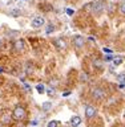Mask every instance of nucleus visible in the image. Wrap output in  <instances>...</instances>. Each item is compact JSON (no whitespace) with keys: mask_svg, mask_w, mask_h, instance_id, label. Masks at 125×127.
Returning <instances> with one entry per match:
<instances>
[{"mask_svg":"<svg viewBox=\"0 0 125 127\" xmlns=\"http://www.w3.org/2000/svg\"><path fill=\"white\" fill-rule=\"evenodd\" d=\"M25 117H27V110L24 109V106H21V105L15 106L13 111H12V118L15 121H23Z\"/></svg>","mask_w":125,"mask_h":127,"instance_id":"1","label":"nucleus"},{"mask_svg":"<svg viewBox=\"0 0 125 127\" xmlns=\"http://www.w3.org/2000/svg\"><path fill=\"white\" fill-rule=\"evenodd\" d=\"M105 1L104 0H97V1H93L91 4V8H92V12H96V13H100L105 9Z\"/></svg>","mask_w":125,"mask_h":127,"instance_id":"2","label":"nucleus"},{"mask_svg":"<svg viewBox=\"0 0 125 127\" xmlns=\"http://www.w3.org/2000/svg\"><path fill=\"white\" fill-rule=\"evenodd\" d=\"M105 97V90L101 89V87H95L92 90V98L97 99V101H101V99Z\"/></svg>","mask_w":125,"mask_h":127,"instance_id":"3","label":"nucleus"},{"mask_svg":"<svg viewBox=\"0 0 125 127\" xmlns=\"http://www.w3.org/2000/svg\"><path fill=\"white\" fill-rule=\"evenodd\" d=\"M44 24H45V20L39 16V17H35V19L31 21V27L35 28V29H39V28H41Z\"/></svg>","mask_w":125,"mask_h":127,"instance_id":"4","label":"nucleus"},{"mask_svg":"<svg viewBox=\"0 0 125 127\" xmlns=\"http://www.w3.org/2000/svg\"><path fill=\"white\" fill-rule=\"evenodd\" d=\"M97 114V111H96V109L93 106H91V105H88L87 107H85V117L88 118V119H91V118H93L95 115Z\"/></svg>","mask_w":125,"mask_h":127,"instance_id":"5","label":"nucleus"},{"mask_svg":"<svg viewBox=\"0 0 125 127\" xmlns=\"http://www.w3.org/2000/svg\"><path fill=\"white\" fill-rule=\"evenodd\" d=\"M73 44H75V46L76 48H83L84 46V44H85V40H84L83 36H75L73 37Z\"/></svg>","mask_w":125,"mask_h":127,"instance_id":"6","label":"nucleus"},{"mask_svg":"<svg viewBox=\"0 0 125 127\" xmlns=\"http://www.w3.org/2000/svg\"><path fill=\"white\" fill-rule=\"evenodd\" d=\"M55 45H56V48H57V49H65L67 48V42H65V40L64 38H56L55 40Z\"/></svg>","mask_w":125,"mask_h":127,"instance_id":"7","label":"nucleus"},{"mask_svg":"<svg viewBox=\"0 0 125 127\" xmlns=\"http://www.w3.org/2000/svg\"><path fill=\"white\" fill-rule=\"evenodd\" d=\"M80 125H81V118H80L79 115L72 117V119H71V126H72V127H79Z\"/></svg>","mask_w":125,"mask_h":127,"instance_id":"8","label":"nucleus"},{"mask_svg":"<svg viewBox=\"0 0 125 127\" xmlns=\"http://www.w3.org/2000/svg\"><path fill=\"white\" fill-rule=\"evenodd\" d=\"M15 49L17 50V52H24V49H25L24 40H17V41L15 42Z\"/></svg>","mask_w":125,"mask_h":127,"instance_id":"9","label":"nucleus"},{"mask_svg":"<svg viewBox=\"0 0 125 127\" xmlns=\"http://www.w3.org/2000/svg\"><path fill=\"white\" fill-rule=\"evenodd\" d=\"M52 109V103L51 102H44L41 105V110L43 111H49Z\"/></svg>","mask_w":125,"mask_h":127,"instance_id":"10","label":"nucleus"},{"mask_svg":"<svg viewBox=\"0 0 125 127\" xmlns=\"http://www.w3.org/2000/svg\"><path fill=\"white\" fill-rule=\"evenodd\" d=\"M0 121H1V123H4V125H8V123H9V121H11V117L8 114H5V115H3L1 117V119H0Z\"/></svg>","mask_w":125,"mask_h":127,"instance_id":"11","label":"nucleus"},{"mask_svg":"<svg viewBox=\"0 0 125 127\" xmlns=\"http://www.w3.org/2000/svg\"><path fill=\"white\" fill-rule=\"evenodd\" d=\"M88 73H85V71H81V73H80V81L81 82H87L88 81Z\"/></svg>","mask_w":125,"mask_h":127,"instance_id":"12","label":"nucleus"},{"mask_svg":"<svg viewBox=\"0 0 125 127\" xmlns=\"http://www.w3.org/2000/svg\"><path fill=\"white\" fill-rule=\"evenodd\" d=\"M9 15L13 16V17H17V16L21 15V11L20 9H12V11H9Z\"/></svg>","mask_w":125,"mask_h":127,"instance_id":"13","label":"nucleus"},{"mask_svg":"<svg viewBox=\"0 0 125 127\" xmlns=\"http://www.w3.org/2000/svg\"><path fill=\"white\" fill-rule=\"evenodd\" d=\"M93 66H96L97 69H103V61H100V60H93Z\"/></svg>","mask_w":125,"mask_h":127,"instance_id":"14","label":"nucleus"},{"mask_svg":"<svg viewBox=\"0 0 125 127\" xmlns=\"http://www.w3.org/2000/svg\"><path fill=\"white\" fill-rule=\"evenodd\" d=\"M36 90H37V91H39L40 94H43L44 91H45V86H44L43 83H39V85L36 86Z\"/></svg>","mask_w":125,"mask_h":127,"instance_id":"15","label":"nucleus"},{"mask_svg":"<svg viewBox=\"0 0 125 127\" xmlns=\"http://www.w3.org/2000/svg\"><path fill=\"white\" fill-rule=\"evenodd\" d=\"M121 62H123V58H121V57H115V58H113V65H115V66L121 65Z\"/></svg>","mask_w":125,"mask_h":127,"instance_id":"16","label":"nucleus"},{"mask_svg":"<svg viewBox=\"0 0 125 127\" xmlns=\"http://www.w3.org/2000/svg\"><path fill=\"white\" fill-rule=\"evenodd\" d=\"M117 81L120 83H125V73H121V74L117 75Z\"/></svg>","mask_w":125,"mask_h":127,"instance_id":"17","label":"nucleus"},{"mask_svg":"<svg viewBox=\"0 0 125 127\" xmlns=\"http://www.w3.org/2000/svg\"><path fill=\"white\" fill-rule=\"evenodd\" d=\"M53 31H55V27L52 25V24H49V25L47 27V29H45V33H47V34H51Z\"/></svg>","mask_w":125,"mask_h":127,"instance_id":"18","label":"nucleus"},{"mask_svg":"<svg viewBox=\"0 0 125 127\" xmlns=\"http://www.w3.org/2000/svg\"><path fill=\"white\" fill-rule=\"evenodd\" d=\"M57 126H59V122L57 121H51L49 123H48L47 127H57Z\"/></svg>","mask_w":125,"mask_h":127,"instance_id":"19","label":"nucleus"},{"mask_svg":"<svg viewBox=\"0 0 125 127\" xmlns=\"http://www.w3.org/2000/svg\"><path fill=\"white\" fill-rule=\"evenodd\" d=\"M120 12H121L123 15H125V3H123L121 5H120Z\"/></svg>","mask_w":125,"mask_h":127,"instance_id":"20","label":"nucleus"},{"mask_svg":"<svg viewBox=\"0 0 125 127\" xmlns=\"http://www.w3.org/2000/svg\"><path fill=\"white\" fill-rule=\"evenodd\" d=\"M47 93H48V95H51V97H52V95H55V89H52V87H51V89L47 90Z\"/></svg>","mask_w":125,"mask_h":127,"instance_id":"21","label":"nucleus"},{"mask_svg":"<svg viewBox=\"0 0 125 127\" xmlns=\"http://www.w3.org/2000/svg\"><path fill=\"white\" fill-rule=\"evenodd\" d=\"M67 13L69 15V16H73V13H75V11L72 9V8H68V9H67Z\"/></svg>","mask_w":125,"mask_h":127,"instance_id":"22","label":"nucleus"},{"mask_svg":"<svg viewBox=\"0 0 125 127\" xmlns=\"http://www.w3.org/2000/svg\"><path fill=\"white\" fill-rule=\"evenodd\" d=\"M112 58H113V56H112V54H109V56H107V57H105V61H111Z\"/></svg>","mask_w":125,"mask_h":127,"instance_id":"23","label":"nucleus"},{"mask_svg":"<svg viewBox=\"0 0 125 127\" xmlns=\"http://www.w3.org/2000/svg\"><path fill=\"white\" fill-rule=\"evenodd\" d=\"M104 52H107V53H112V50L108 49V48H104Z\"/></svg>","mask_w":125,"mask_h":127,"instance_id":"24","label":"nucleus"},{"mask_svg":"<svg viewBox=\"0 0 125 127\" xmlns=\"http://www.w3.org/2000/svg\"><path fill=\"white\" fill-rule=\"evenodd\" d=\"M71 94V91H65V93H64L63 95H64V97H67V95H69Z\"/></svg>","mask_w":125,"mask_h":127,"instance_id":"25","label":"nucleus"},{"mask_svg":"<svg viewBox=\"0 0 125 127\" xmlns=\"http://www.w3.org/2000/svg\"><path fill=\"white\" fill-rule=\"evenodd\" d=\"M119 87H120V89H124V87H125V83H120Z\"/></svg>","mask_w":125,"mask_h":127,"instance_id":"26","label":"nucleus"},{"mask_svg":"<svg viewBox=\"0 0 125 127\" xmlns=\"http://www.w3.org/2000/svg\"><path fill=\"white\" fill-rule=\"evenodd\" d=\"M0 73H3V67H0Z\"/></svg>","mask_w":125,"mask_h":127,"instance_id":"27","label":"nucleus"},{"mask_svg":"<svg viewBox=\"0 0 125 127\" xmlns=\"http://www.w3.org/2000/svg\"><path fill=\"white\" fill-rule=\"evenodd\" d=\"M0 46H1V40H0Z\"/></svg>","mask_w":125,"mask_h":127,"instance_id":"28","label":"nucleus"}]
</instances>
